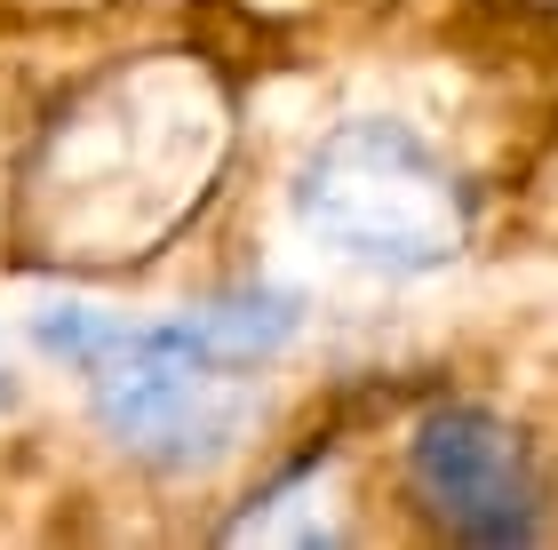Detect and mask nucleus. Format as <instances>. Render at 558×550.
Segmentation results:
<instances>
[{
  "instance_id": "f257e3e1",
  "label": "nucleus",
  "mask_w": 558,
  "mask_h": 550,
  "mask_svg": "<svg viewBox=\"0 0 558 550\" xmlns=\"http://www.w3.org/2000/svg\"><path fill=\"white\" fill-rule=\"evenodd\" d=\"M216 160H223V105L199 72L175 64L120 72L112 88H96L88 105H72L48 129L33 160V199L57 208L48 256L57 264L151 256L208 199Z\"/></svg>"
},
{
  "instance_id": "f03ea898",
  "label": "nucleus",
  "mask_w": 558,
  "mask_h": 550,
  "mask_svg": "<svg viewBox=\"0 0 558 550\" xmlns=\"http://www.w3.org/2000/svg\"><path fill=\"white\" fill-rule=\"evenodd\" d=\"M40 352L64 359L88 383V415L112 447H129L151 470H208L247 431V367L199 352V335L175 319H112L96 304H48L33 319Z\"/></svg>"
},
{
  "instance_id": "7ed1b4c3",
  "label": "nucleus",
  "mask_w": 558,
  "mask_h": 550,
  "mask_svg": "<svg viewBox=\"0 0 558 550\" xmlns=\"http://www.w3.org/2000/svg\"><path fill=\"white\" fill-rule=\"evenodd\" d=\"M288 208L319 247H336L367 271H391V280L447 271L471 240V199L454 184V168L408 120H375V112L336 120L303 152Z\"/></svg>"
},
{
  "instance_id": "20e7f679",
  "label": "nucleus",
  "mask_w": 558,
  "mask_h": 550,
  "mask_svg": "<svg viewBox=\"0 0 558 550\" xmlns=\"http://www.w3.org/2000/svg\"><path fill=\"white\" fill-rule=\"evenodd\" d=\"M408 494L454 542H535L543 470L495 407H430L408 431Z\"/></svg>"
}]
</instances>
